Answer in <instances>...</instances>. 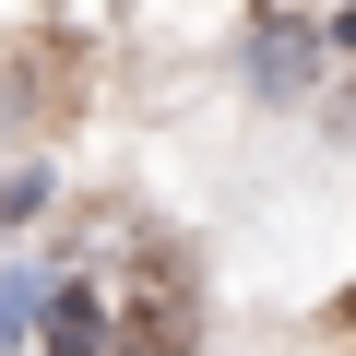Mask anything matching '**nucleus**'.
Here are the masks:
<instances>
[{
  "label": "nucleus",
  "instance_id": "1",
  "mask_svg": "<svg viewBox=\"0 0 356 356\" xmlns=\"http://www.w3.org/2000/svg\"><path fill=\"white\" fill-rule=\"evenodd\" d=\"M95 285V309H107V356H191V273H178L166 250H143L131 238V261H107V273H83Z\"/></svg>",
  "mask_w": 356,
  "mask_h": 356
},
{
  "label": "nucleus",
  "instance_id": "2",
  "mask_svg": "<svg viewBox=\"0 0 356 356\" xmlns=\"http://www.w3.org/2000/svg\"><path fill=\"white\" fill-rule=\"evenodd\" d=\"M36 356H107V309L83 273H48V321H36Z\"/></svg>",
  "mask_w": 356,
  "mask_h": 356
},
{
  "label": "nucleus",
  "instance_id": "3",
  "mask_svg": "<svg viewBox=\"0 0 356 356\" xmlns=\"http://www.w3.org/2000/svg\"><path fill=\"white\" fill-rule=\"evenodd\" d=\"M36 297H48V273H13V285H0V356L24 344V321H36Z\"/></svg>",
  "mask_w": 356,
  "mask_h": 356
}]
</instances>
